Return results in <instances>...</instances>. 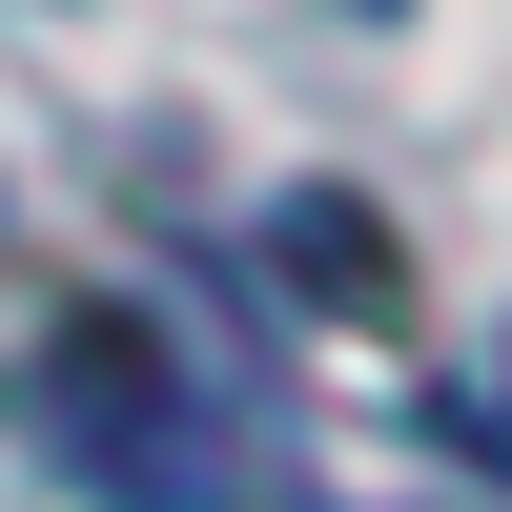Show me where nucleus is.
I'll return each instance as SVG.
<instances>
[{"label": "nucleus", "instance_id": "nucleus-2", "mask_svg": "<svg viewBox=\"0 0 512 512\" xmlns=\"http://www.w3.org/2000/svg\"><path fill=\"white\" fill-rule=\"evenodd\" d=\"M287 287H308V308H390V226H369V205H287Z\"/></svg>", "mask_w": 512, "mask_h": 512}, {"label": "nucleus", "instance_id": "nucleus-1", "mask_svg": "<svg viewBox=\"0 0 512 512\" xmlns=\"http://www.w3.org/2000/svg\"><path fill=\"white\" fill-rule=\"evenodd\" d=\"M21 451L103 512H267V431H226V390L144 308H82L21 349Z\"/></svg>", "mask_w": 512, "mask_h": 512}, {"label": "nucleus", "instance_id": "nucleus-3", "mask_svg": "<svg viewBox=\"0 0 512 512\" xmlns=\"http://www.w3.org/2000/svg\"><path fill=\"white\" fill-rule=\"evenodd\" d=\"M492 410H512V369H492Z\"/></svg>", "mask_w": 512, "mask_h": 512}]
</instances>
